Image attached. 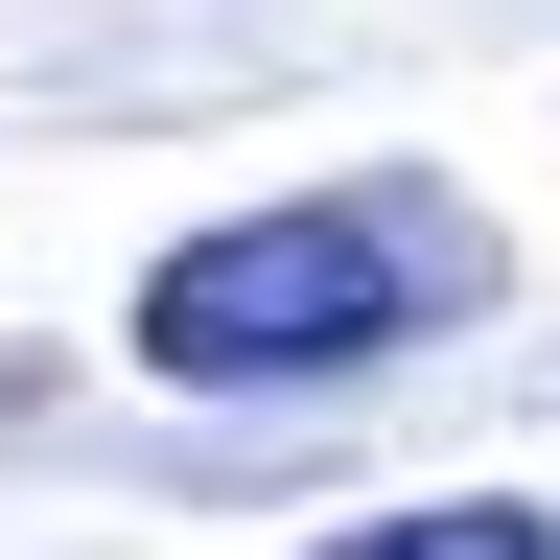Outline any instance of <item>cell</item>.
<instances>
[{"mask_svg": "<svg viewBox=\"0 0 560 560\" xmlns=\"http://www.w3.org/2000/svg\"><path fill=\"white\" fill-rule=\"evenodd\" d=\"M490 304V210L467 187H304V210H234L140 280V374L187 397H280V374H374V350L467 327Z\"/></svg>", "mask_w": 560, "mask_h": 560, "instance_id": "obj_1", "label": "cell"}, {"mask_svg": "<svg viewBox=\"0 0 560 560\" xmlns=\"http://www.w3.org/2000/svg\"><path fill=\"white\" fill-rule=\"evenodd\" d=\"M304 560H560L537 490H444V514H374V537H304Z\"/></svg>", "mask_w": 560, "mask_h": 560, "instance_id": "obj_2", "label": "cell"}]
</instances>
